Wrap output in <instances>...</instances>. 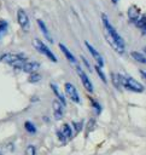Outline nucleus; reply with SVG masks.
<instances>
[{"instance_id": "nucleus-21", "label": "nucleus", "mask_w": 146, "mask_h": 155, "mask_svg": "<svg viewBox=\"0 0 146 155\" xmlns=\"http://www.w3.org/2000/svg\"><path fill=\"white\" fill-rule=\"evenodd\" d=\"M94 128H95V120L94 119H90L88 121V124H87V133L92 132Z\"/></svg>"}, {"instance_id": "nucleus-5", "label": "nucleus", "mask_w": 146, "mask_h": 155, "mask_svg": "<svg viewBox=\"0 0 146 155\" xmlns=\"http://www.w3.org/2000/svg\"><path fill=\"white\" fill-rule=\"evenodd\" d=\"M76 71H77L80 79H81V82H82L83 87H84L89 93H92V92H93V84H92V81L89 80L88 75L82 70V68H81L80 65H76Z\"/></svg>"}, {"instance_id": "nucleus-22", "label": "nucleus", "mask_w": 146, "mask_h": 155, "mask_svg": "<svg viewBox=\"0 0 146 155\" xmlns=\"http://www.w3.org/2000/svg\"><path fill=\"white\" fill-rule=\"evenodd\" d=\"M6 30H7V23L5 21H0V38H1V35L5 34Z\"/></svg>"}, {"instance_id": "nucleus-27", "label": "nucleus", "mask_w": 146, "mask_h": 155, "mask_svg": "<svg viewBox=\"0 0 146 155\" xmlns=\"http://www.w3.org/2000/svg\"><path fill=\"white\" fill-rule=\"evenodd\" d=\"M140 74H141V76L146 80V70H140Z\"/></svg>"}, {"instance_id": "nucleus-7", "label": "nucleus", "mask_w": 146, "mask_h": 155, "mask_svg": "<svg viewBox=\"0 0 146 155\" xmlns=\"http://www.w3.org/2000/svg\"><path fill=\"white\" fill-rule=\"evenodd\" d=\"M64 88H65V93L66 96L75 103H80L81 99H80V96H78V92L76 90V87L71 84V82H65L64 85Z\"/></svg>"}, {"instance_id": "nucleus-20", "label": "nucleus", "mask_w": 146, "mask_h": 155, "mask_svg": "<svg viewBox=\"0 0 146 155\" xmlns=\"http://www.w3.org/2000/svg\"><path fill=\"white\" fill-rule=\"evenodd\" d=\"M95 71L98 73L99 78L103 80V82H105V84H106V81H107V80H106V76H105V74L103 73V70H101V68H100L99 65H95Z\"/></svg>"}, {"instance_id": "nucleus-17", "label": "nucleus", "mask_w": 146, "mask_h": 155, "mask_svg": "<svg viewBox=\"0 0 146 155\" xmlns=\"http://www.w3.org/2000/svg\"><path fill=\"white\" fill-rule=\"evenodd\" d=\"M135 24H136L138 28L142 29V31L146 33V13H145V15H140V17H139L138 21L135 22Z\"/></svg>"}, {"instance_id": "nucleus-10", "label": "nucleus", "mask_w": 146, "mask_h": 155, "mask_svg": "<svg viewBox=\"0 0 146 155\" xmlns=\"http://www.w3.org/2000/svg\"><path fill=\"white\" fill-rule=\"evenodd\" d=\"M52 107H53V115H54V119L56 120H60L64 115V110H63V104L58 101V99H54L53 103H52Z\"/></svg>"}, {"instance_id": "nucleus-16", "label": "nucleus", "mask_w": 146, "mask_h": 155, "mask_svg": "<svg viewBox=\"0 0 146 155\" xmlns=\"http://www.w3.org/2000/svg\"><path fill=\"white\" fill-rule=\"evenodd\" d=\"M51 88L53 90L54 94L57 96V99H58V101H59V102H60L63 105H65V104H66V102H65V98H64V96H63V94L59 92V88H58V87H57L54 84H51Z\"/></svg>"}, {"instance_id": "nucleus-6", "label": "nucleus", "mask_w": 146, "mask_h": 155, "mask_svg": "<svg viewBox=\"0 0 146 155\" xmlns=\"http://www.w3.org/2000/svg\"><path fill=\"white\" fill-rule=\"evenodd\" d=\"M17 22H18V24L21 25V28L24 31H28L29 30V28H30L29 18H28V15L25 13V11L23 8H19L17 11Z\"/></svg>"}, {"instance_id": "nucleus-23", "label": "nucleus", "mask_w": 146, "mask_h": 155, "mask_svg": "<svg viewBox=\"0 0 146 155\" xmlns=\"http://www.w3.org/2000/svg\"><path fill=\"white\" fill-rule=\"evenodd\" d=\"M36 153V149L34 145H28L27 149H25V155H35Z\"/></svg>"}, {"instance_id": "nucleus-19", "label": "nucleus", "mask_w": 146, "mask_h": 155, "mask_svg": "<svg viewBox=\"0 0 146 155\" xmlns=\"http://www.w3.org/2000/svg\"><path fill=\"white\" fill-rule=\"evenodd\" d=\"M24 127H25V130H27L29 133H35V132H36V127H35L34 124L30 122V121H25V122H24Z\"/></svg>"}, {"instance_id": "nucleus-18", "label": "nucleus", "mask_w": 146, "mask_h": 155, "mask_svg": "<svg viewBox=\"0 0 146 155\" xmlns=\"http://www.w3.org/2000/svg\"><path fill=\"white\" fill-rule=\"evenodd\" d=\"M28 80H29V82H31V84H35V82H39V81L41 80V75H40V74H37L36 71H35V73H31Z\"/></svg>"}, {"instance_id": "nucleus-29", "label": "nucleus", "mask_w": 146, "mask_h": 155, "mask_svg": "<svg viewBox=\"0 0 146 155\" xmlns=\"http://www.w3.org/2000/svg\"><path fill=\"white\" fill-rule=\"evenodd\" d=\"M144 51H145V53H146V48H145V50H144Z\"/></svg>"}, {"instance_id": "nucleus-8", "label": "nucleus", "mask_w": 146, "mask_h": 155, "mask_svg": "<svg viewBox=\"0 0 146 155\" xmlns=\"http://www.w3.org/2000/svg\"><path fill=\"white\" fill-rule=\"evenodd\" d=\"M84 45H86V47L88 48V51H89V53L92 54V57L94 58L97 65H99L100 68H103V67H104V58H103V56H101V54L98 52V50H95L88 41H84Z\"/></svg>"}, {"instance_id": "nucleus-3", "label": "nucleus", "mask_w": 146, "mask_h": 155, "mask_svg": "<svg viewBox=\"0 0 146 155\" xmlns=\"http://www.w3.org/2000/svg\"><path fill=\"white\" fill-rule=\"evenodd\" d=\"M0 61L4 62V63H7V64H10L14 68L22 69L23 64L27 62V58L22 53H5V54L1 56Z\"/></svg>"}, {"instance_id": "nucleus-4", "label": "nucleus", "mask_w": 146, "mask_h": 155, "mask_svg": "<svg viewBox=\"0 0 146 155\" xmlns=\"http://www.w3.org/2000/svg\"><path fill=\"white\" fill-rule=\"evenodd\" d=\"M33 46L40 52V53H42L43 56H46L48 59H51L52 62H57V57L53 54V52L47 47V45H45L41 40H39V39H34L33 40Z\"/></svg>"}, {"instance_id": "nucleus-15", "label": "nucleus", "mask_w": 146, "mask_h": 155, "mask_svg": "<svg viewBox=\"0 0 146 155\" xmlns=\"http://www.w3.org/2000/svg\"><path fill=\"white\" fill-rule=\"evenodd\" d=\"M130 56L136 61V62H139V63H144V64H146V56L144 54V53H141V52H138V51H133L132 53H130Z\"/></svg>"}, {"instance_id": "nucleus-9", "label": "nucleus", "mask_w": 146, "mask_h": 155, "mask_svg": "<svg viewBox=\"0 0 146 155\" xmlns=\"http://www.w3.org/2000/svg\"><path fill=\"white\" fill-rule=\"evenodd\" d=\"M57 136H58L59 140H62V142H65V140L70 139L71 136H72V130H71L70 125L64 124V125L60 127V130L57 131Z\"/></svg>"}, {"instance_id": "nucleus-11", "label": "nucleus", "mask_w": 146, "mask_h": 155, "mask_svg": "<svg viewBox=\"0 0 146 155\" xmlns=\"http://www.w3.org/2000/svg\"><path fill=\"white\" fill-rule=\"evenodd\" d=\"M59 48H60V51L64 53V56L66 57V59L71 63V64H74V65H77V61H76V58H75V56L69 51V48L65 46V45H63V44H59Z\"/></svg>"}, {"instance_id": "nucleus-24", "label": "nucleus", "mask_w": 146, "mask_h": 155, "mask_svg": "<svg viewBox=\"0 0 146 155\" xmlns=\"http://www.w3.org/2000/svg\"><path fill=\"white\" fill-rule=\"evenodd\" d=\"M112 82L116 87H119V81H118V74H112Z\"/></svg>"}, {"instance_id": "nucleus-30", "label": "nucleus", "mask_w": 146, "mask_h": 155, "mask_svg": "<svg viewBox=\"0 0 146 155\" xmlns=\"http://www.w3.org/2000/svg\"><path fill=\"white\" fill-rule=\"evenodd\" d=\"M0 155H1V153H0Z\"/></svg>"}, {"instance_id": "nucleus-1", "label": "nucleus", "mask_w": 146, "mask_h": 155, "mask_svg": "<svg viewBox=\"0 0 146 155\" xmlns=\"http://www.w3.org/2000/svg\"><path fill=\"white\" fill-rule=\"evenodd\" d=\"M101 21H103V24H104V28H105V34H106V39L109 41V44L111 45V47L118 52V53H123L124 50H125V44H124V40L122 39V36L117 33V30L113 28V25L110 23L107 16L105 13L101 15Z\"/></svg>"}, {"instance_id": "nucleus-2", "label": "nucleus", "mask_w": 146, "mask_h": 155, "mask_svg": "<svg viewBox=\"0 0 146 155\" xmlns=\"http://www.w3.org/2000/svg\"><path fill=\"white\" fill-rule=\"evenodd\" d=\"M118 81H119V86L124 87L125 90L130 91V92H135V93H140L142 92L145 88L144 86L136 81L135 79L128 76V75H122V74H118Z\"/></svg>"}, {"instance_id": "nucleus-25", "label": "nucleus", "mask_w": 146, "mask_h": 155, "mask_svg": "<svg viewBox=\"0 0 146 155\" xmlns=\"http://www.w3.org/2000/svg\"><path fill=\"white\" fill-rule=\"evenodd\" d=\"M90 102H92V105H93V107L97 109V113L99 114V113H100V110H101V107H100V105L98 104V102H95L94 99H90Z\"/></svg>"}, {"instance_id": "nucleus-28", "label": "nucleus", "mask_w": 146, "mask_h": 155, "mask_svg": "<svg viewBox=\"0 0 146 155\" xmlns=\"http://www.w3.org/2000/svg\"><path fill=\"white\" fill-rule=\"evenodd\" d=\"M112 2H113V4H117V2H118V0H112Z\"/></svg>"}, {"instance_id": "nucleus-14", "label": "nucleus", "mask_w": 146, "mask_h": 155, "mask_svg": "<svg viewBox=\"0 0 146 155\" xmlns=\"http://www.w3.org/2000/svg\"><path fill=\"white\" fill-rule=\"evenodd\" d=\"M37 24H39V28L41 29V31H42L43 36H45L49 42H53V39H52V36H51V34H49V31H48V29H47L46 24H45L41 19H37Z\"/></svg>"}, {"instance_id": "nucleus-26", "label": "nucleus", "mask_w": 146, "mask_h": 155, "mask_svg": "<svg viewBox=\"0 0 146 155\" xmlns=\"http://www.w3.org/2000/svg\"><path fill=\"white\" fill-rule=\"evenodd\" d=\"M72 125H74V127H75L76 133H78V132L81 131V128H82V122H72Z\"/></svg>"}, {"instance_id": "nucleus-13", "label": "nucleus", "mask_w": 146, "mask_h": 155, "mask_svg": "<svg viewBox=\"0 0 146 155\" xmlns=\"http://www.w3.org/2000/svg\"><path fill=\"white\" fill-rule=\"evenodd\" d=\"M128 17H129L130 21L136 22L138 18L140 17V10L136 6H130L129 10H128Z\"/></svg>"}, {"instance_id": "nucleus-12", "label": "nucleus", "mask_w": 146, "mask_h": 155, "mask_svg": "<svg viewBox=\"0 0 146 155\" xmlns=\"http://www.w3.org/2000/svg\"><path fill=\"white\" fill-rule=\"evenodd\" d=\"M40 68V64L37 62H25L22 67V70L25 73H35L37 69Z\"/></svg>"}]
</instances>
